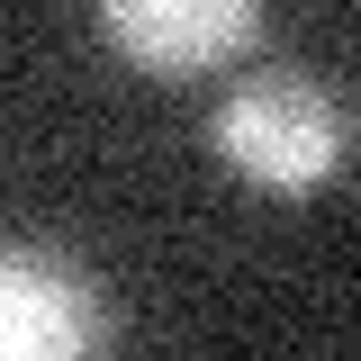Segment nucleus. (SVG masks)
I'll list each match as a JSON object with an SVG mask.
<instances>
[{"mask_svg": "<svg viewBox=\"0 0 361 361\" xmlns=\"http://www.w3.org/2000/svg\"><path fill=\"white\" fill-rule=\"evenodd\" d=\"M217 154L235 180H253L271 199H316L353 163V109L316 73L271 63V73H244L217 99Z\"/></svg>", "mask_w": 361, "mask_h": 361, "instance_id": "nucleus-1", "label": "nucleus"}, {"mask_svg": "<svg viewBox=\"0 0 361 361\" xmlns=\"http://www.w3.org/2000/svg\"><path fill=\"white\" fill-rule=\"evenodd\" d=\"M99 37L154 82H199L253 54L262 0H99Z\"/></svg>", "mask_w": 361, "mask_h": 361, "instance_id": "nucleus-2", "label": "nucleus"}, {"mask_svg": "<svg viewBox=\"0 0 361 361\" xmlns=\"http://www.w3.org/2000/svg\"><path fill=\"white\" fill-rule=\"evenodd\" d=\"M109 334V298L90 289L82 262L18 244L0 262V353L9 361H73Z\"/></svg>", "mask_w": 361, "mask_h": 361, "instance_id": "nucleus-3", "label": "nucleus"}]
</instances>
